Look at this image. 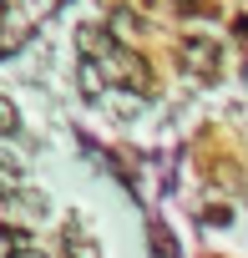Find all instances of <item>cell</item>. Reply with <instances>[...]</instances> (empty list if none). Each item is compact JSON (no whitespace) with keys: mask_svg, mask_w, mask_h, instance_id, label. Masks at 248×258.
Returning a JSON list of instances; mask_svg holds the SVG:
<instances>
[{"mask_svg":"<svg viewBox=\"0 0 248 258\" xmlns=\"http://www.w3.org/2000/svg\"><path fill=\"white\" fill-rule=\"evenodd\" d=\"M16 132H21V111L11 96H0V137H16Z\"/></svg>","mask_w":248,"mask_h":258,"instance_id":"cell-5","label":"cell"},{"mask_svg":"<svg viewBox=\"0 0 248 258\" xmlns=\"http://www.w3.org/2000/svg\"><path fill=\"white\" fill-rule=\"evenodd\" d=\"M81 51H86V61L101 71V81H116V86H127V91H137V96H152L157 91V81H152V66L132 51V46H116L101 26H81Z\"/></svg>","mask_w":248,"mask_h":258,"instance_id":"cell-1","label":"cell"},{"mask_svg":"<svg viewBox=\"0 0 248 258\" xmlns=\"http://www.w3.org/2000/svg\"><path fill=\"white\" fill-rule=\"evenodd\" d=\"M177 61H182V71L198 76V81H218V76H223V46H218L213 36H182V41H177Z\"/></svg>","mask_w":248,"mask_h":258,"instance_id":"cell-2","label":"cell"},{"mask_svg":"<svg viewBox=\"0 0 248 258\" xmlns=\"http://www.w3.org/2000/svg\"><path fill=\"white\" fill-rule=\"evenodd\" d=\"M26 187V167H21V157H11V152H0V198H16Z\"/></svg>","mask_w":248,"mask_h":258,"instance_id":"cell-3","label":"cell"},{"mask_svg":"<svg viewBox=\"0 0 248 258\" xmlns=\"http://www.w3.org/2000/svg\"><path fill=\"white\" fill-rule=\"evenodd\" d=\"M11 208H21L26 218H46V198H41V192H31V187H21V192L11 198Z\"/></svg>","mask_w":248,"mask_h":258,"instance_id":"cell-4","label":"cell"},{"mask_svg":"<svg viewBox=\"0 0 248 258\" xmlns=\"http://www.w3.org/2000/svg\"><path fill=\"white\" fill-rule=\"evenodd\" d=\"M6 258H46V253H36V248H11Z\"/></svg>","mask_w":248,"mask_h":258,"instance_id":"cell-6","label":"cell"},{"mask_svg":"<svg viewBox=\"0 0 248 258\" xmlns=\"http://www.w3.org/2000/svg\"><path fill=\"white\" fill-rule=\"evenodd\" d=\"M0 21H6V0H0Z\"/></svg>","mask_w":248,"mask_h":258,"instance_id":"cell-7","label":"cell"}]
</instances>
